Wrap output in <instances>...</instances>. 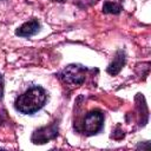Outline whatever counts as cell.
Listing matches in <instances>:
<instances>
[{"mask_svg":"<svg viewBox=\"0 0 151 151\" xmlns=\"http://www.w3.org/2000/svg\"><path fill=\"white\" fill-rule=\"evenodd\" d=\"M2 94H4V79L0 74V99L2 98Z\"/></svg>","mask_w":151,"mask_h":151,"instance_id":"cell-8","label":"cell"},{"mask_svg":"<svg viewBox=\"0 0 151 151\" xmlns=\"http://www.w3.org/2000/svg\"><path fill=\"white\" fill-rule=\"evenodd\" d=\"M52 1H57V2H65L66 0H52Z\"/></svg>","mask_w":151,"mask_h":151,"instance_id":"cell-9","label":"cell"},{"mask_svg":"<svg viewBox=\"0 0 151 151\" xmlns=\"http://www.w3.org/2000/svg\"><path fill=\"white\" fill-rule=\"evenodd\" d=\"M104 125V113L100 110H93L90 111L84 119L83 123V130L86 134H96L98 133Z\"/></svg>","mask_w":151,"mask_h":151,"instance_id":"cell-3","label":"cell"},{"mask_svg":"<svg viewBox=\"0 0 151 151\" xmlns=\"http://www.w3.org/2000/svg\"><path fill=\"white\" fill-rule=\"evenodd\" d=\"M124 64H125V54H124L123 51H118L116 57H114V59H113V61L109 65L107 72L110 74H112V76H116V74H118L120 72V70L123 68Z\"/></svg>","mask_w":151,"mask_h":151,"instance_id":"cell-6","label":"cell"},{"mask_svg":"<svg viewBox=\"0 0 151 151\" xmlns=\"http://www.w3.org/2000/svg\"><path fill=\"white\" fill-rule=\"evenodd\" d=\"M103 11L104 13H112V14H118L122 11V7L112 1H106L103 6Z\"/></svg>","mask_w":151,"mask_h":151,"instance_id":"cell-7","label":"cell"},{"mask_svg":"<svg viewBox=\"0 0 151 151\" xmlns=\"http://www.w3.org/2000/svg\"><path fill=\"white\" fill-rule=\"evenodd\" d=\"M39 31H40V24H39V21L35 20V19H32V20L22 24L20 27H18V29L15 31V34L19 35V37L27 38V37L34 35Z\"/></svg>","mask_w":151,"mask_h":151,"instance_id":"cell-5","label":"cell"},{"mask_svg":"<svg viewBox=\"0 0 151 151\" xmlns=\"http://www.w3.org/2000/svg\"><path fill=\"white\" fill-rule=\"evenodd\" d=\"M86 72H87L86 67H84L81 65H77V64H71V65H67L60 72L59 77L61 78V80H64L67 84L81 85L85 81Z\"/></svg>","mask_w":151,"mask_h":151,"instance_id":"cell-2","label":"cell"},{"mask_svg":"<svg viewBox=\"0 0 151 151\" xmlns=\"http://www.w3.org/2000/svg\"><path fill=\"white\" fill-rule=\"evenodd\" d=\"M57 134H58V124L52 123L50 125H46L35 130L31 137V140L34 144H45L46 142L55 138Z\"/></svg>","mask_w":151,"mask_h":151,"instance_id":"cell-4","label":"cell"},{"mask_svg":"<svg viewBox=\"0 0 151 151\" xmlns=\"http://www.w3.org/2000/svg\"><path fill=\"white\" fill-rule=\"evenodd\" d=\"M46 99V91L41 86H32L17 98L14 106L24 114H33L45 105Z\"/></svg>","mask_w":151,"mask_h":151,"instance_id":"cell-1","label":"cell"}]
</instances>
